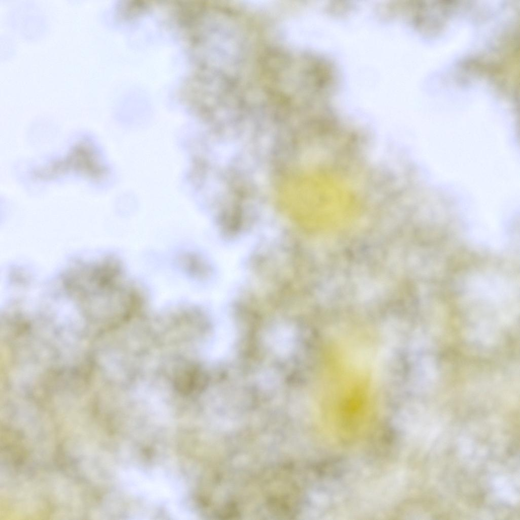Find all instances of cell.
Wrapping results in <instances>:
<instances>
[{
  "label": "cell",
  "mask_w": 520,
  "mask_h": 520,
  "mask_svg": "<svg viewBox=\"0 0 520 520\" xmlns=\"http://www.w3.org/2000/svg\"><path fill=\"white\" fill-rule=\"evenodd\" d=\"M24 165L19 173L21 180L37 184L73 180L99 188L109 172L100 145L88 133L76 136L62 153Z\"/></svg>",
  "instance_id": "cell-1"
},
{
  "label": "cell",
  "mask_w": 520,
  "mask_h": 520,
  "mask_svg": "<svg viewBox=\"0 0 520 520\" xmlns=\"http://www.w3.org/2000/svg\"><path fill=\"white\" fill-rule=\"evenodd\" d=\"M270 340L275 350L280 353H284L292 346V333L287 328L281 327L275 330Z\"/></svg>",
  "instance_id": "cell-2"
}]
</instances>
